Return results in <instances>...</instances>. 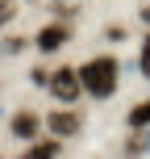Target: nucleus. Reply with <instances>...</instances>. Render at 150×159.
Returning <instances> with one entry per match:
<instances>
[{"label": "nucleus", "mask_w": 150, "mask_h": 159, "mask_svg": "<svg viewBox=\"0 0 150 159\" xmlns=\"http://www.w3.org/2000/svg\"><path fill=\"white\" fill-rule=\"evenodd\" d=\"M79 80H84V92L113 96V88H117V59L100 55V59H92V63H84L79 67Z\"/></svg>", "instance_id": "1"}, {"label": "nucleus", "mask_w": 150, "mask_h": 159, "mask_svg": "<svg viewBox=\"0 0 150 159\" xmlns=\"http://www.w3.org/2000/svg\"><path fill=\"white\" fill-rule=\"evenodd\" d=\"M50 92L58 96L63 105H71L79 92H84V80H79V67H58L54 75H50Z\"/></svg>", "instance_id": "2"}, {"label": "nucleus", "mask_w": 150, "mask_h": 159, "mask_svg": "<svg viewBox=\"0 0 150 159\" xmlns=\"http://www.w3.org/2000/svg\"><path fill=\"white\" fill-rule=\"evenodd\" d=\"M46 130H50L54 138H75L79 130H84V117H79L75 109H54V113L46 117Z\"/></svg>", "instance_id": "3"}, {"label": "nucleus", "mask_w": 150, "mask_h": 159, "mask_svg": "<svg viewBox=\"0 0 150 159\" xmlns=\"http://www.w3.org/2000/svg\"><path fill=\"white\" fill-rule=\"evenodd\" d=\"M38 126L42 121L33 117V113H13V134L17 138H38Z\"/></svg>", "instance_id": "4"}, {"label": "nucleus", "mask_w": 150, "mask_h": 159, "mask_svg": "<svg viewBox=\"0 0 150 159\" xmlns=\"http://www.w3.org/2000/svg\"><path fill=\"white\" fill-rule=\"evenodd\" d=\"M63 42H67V25H46V30L38 34V46L42 50H58Z\"/></svg>", "instance_id": "5"}, {"label": "nucleus", "mask_w": 150, "mask_h": 159, "mask_svg": "<svg viewBox=\"0 0 150 159\" xmlns=\"http://www.w3.org/2000/svg\"><path fill=\"white\" fill-rule=\"evenodd\" d=\"M21 159H58V143L46 138V143H33L29 151H21Z\"/></svg>", "instance_id": "6"}, {"label": "nucleus", "mask_w": 150, "mask_h": 159, "mask_svg": "<svg viewBox=\"0 0 150 159\" xmlns=\"http://www.w3.org/2000/svg\"><path fill=\"white\" fill-rule=\"evenodd\" d=\"M129 126H138V130H142V126H150V96H146L142 105H138L134 113H129Z\"/></svg>", "instance_id": "7"}, {"label": "nucleus", "mask_w": 150, "mask_h": 159, "mask_svg": "<svg viewBox=\"0 0 150 159\" xmlns=\"http://www.w3.org/2000/svg\"><path fill=\"white\" fill-rule=\"evenodd\" d=\"M142 75L150 80V34H146V46H142Z\"/></svg>", "instance_id": "8"}, {"label": "nucleus", "mask_w": 150, "mask_h": 159, "mask_svg": "<svg viewBox=\"0 0 150 159\" xmlns=\"http://www.w3.org/2000/svg\"><path fill=\"white\" fill-rule=\"evenodd\" d=\"M8 17H13V0H0V25H4Z\"/></svg>", "instance_id": "9"}, {"label": "nucleus", "mask_w": 150, "mask_h": 159, "mask_svg": "<svg viewBox=\"0 0 150 159\" xmlns=\"http://www.w3.org/2000/svg\"><path fill=\"white\" fill-rule=\"evenodd\" d=\"M142 17H146V21H150V4H146V8H142Z\"/></svg>", "instance_id": "10"}]
</instances>
